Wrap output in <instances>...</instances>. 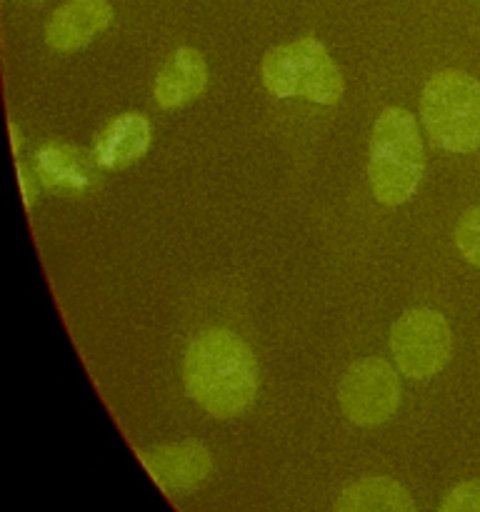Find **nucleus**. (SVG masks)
Segmentation results:
<instances>
[{
	"label": "nucleus",
	"instance_id": "nucleus-1",
	"mask_svg": "<svg viewBox=\"0 0 480 512\" xmlns=\"http://www.w3.org/2000/svg\"><path fill=\"white\" fill-rule=\"evenodd\" d=\"M258 378L253 350L230 330H203L185 348V393L210 418L230 420L243 415L255 403Z\"/></svg>",
	"mask_w": 480,
	"mask_h": 512
},
{
	"label": "nucleus",
	"instance_id": "nucleus-2",
	"mask_svg": "<svg viewBox=\"0 0 480 512\" xmlns=\"http://www.w3.org/2000/svg\"><path fill=\"white\" fill-rule=\"evenodd\" d=\"M370 193L380 205L398 208L413 200L425 175V148L410 110L385 108L370 133Z\"/></svg>",
	"mask_w": 480,
	"mask_h": 512
},
{
	"label": "nucleus",
	"instance_id": "nucleus-3",
	"mask_svg": "<svg viewBox=\"0 0 480 512\" xmlns=\"http://www.w3.org/2000/svg\"><path fill=\"white\" fill-rule=\"evenodd\" d=\"M260 80L275 98H298L315 105L340 103L345 90L338 63L313 35L270 48L260 63Z\"/></svg>",
	"mask_w": 480,
	"mask_h": 512
},
{
	"label": "nucleus",
	"instance_id": "nucleus-4",
	"mask_svg": "<svg viewBox=\"0 0 480 512\" xmlns=\"http://www.w3.org/2000/svg\"><path fill=\"white\" fill-rule=\"evenodd\" d=\"M420 120L435 148L468 155L480 150V80L440 70L420 93Z\"/></svg>",
	"mask_w": 480,
	"mask_h": 512
},
{
	"label": "nucleus",
	"instance_id": "nucleus-5",
	"mask_svg": "<svg viewBox=\"0 0 480 512\" xmlns=\"http://www.w3.org/2000/svg\"><path fill=\"white\" fill-rule=\"evenodd\" d=\"M388 343L400 375L410 380H430L450 363L453 330L438 310L413 308L395 320Z\"/></svg>",
	"mask_w": 480,
	"mask_h": 512
},
{
	"label": "nucleus",
	"instance_id": "nucleus-6",
	"mask_svg": "<svg viewBox=\"0 0 480 512\" xmlns=\"http://www.w3.org/2000/svg\"><path fill=\"white\" fill-rule=\"evenodd\" d=\"M398 368L383 358L355 360L338 385V403L345 418L358 428H378L400 408Z\"/></svg>",
	"mask_w": 480,
	"mask_h": 512
},
{
	"label": "nucleus",
	"instance_id": "nucleus-7",
	"mask_svg": "<svg viewBox=\"0 0 480 512\" xmlns=\"http://www.w3.org/2000/svg\"><path fill=\"white\" fill-rule=\"evenodd\" d=\"M138 458L150 473V478L168 495L193 493L208 480L210 470H213L210 450L200 440L158 445V448L138 453Z\"/></svg>",
	"mask_w": 480,
	"mask_h": 512
},
{
	"label": "nucleus",
	"instance_id": "nucleus-8",
	"mask_svg": "<svg viewBox=\"0 0 480 512\" xmlns=\"http://www.w3.org/2000/svg\"><path fill=\"white\" fill-rule=\"evenodd\" d=\"M113 18L110 0H65L45 23V43L60 55L78 53L103 35Z\"/></svg>",
	"mask_w": 480,
	"mask_h": 512
},
{
	"label": "nucleus",
	"instance_id": "nucleus-9",
	"mask_svg": "<svg viewBox=\"0 0 480 512\" xmlns=\"http://www.w3.org/2000/svg\"><path fill=\"white\" fill-rule=\"evenodd\" d=\"M208 90V63L195 48H178L153 80V98L158 108H185Z\"/></svg>",
	"mask_w": 480,
	"mask_h": 512
},
{
	"label": "nucleus",
	"instance_id": "nucleus-10",
	"mask_svg": "<svg viewBox=\"0 0 480 512\" xmlns=\"http://www.w3.org/2000/svg\"><path fill=\"white\" fill-rule=\"evenodd\" d=\"M153 140L150 120L140 113H123L98 133L93 155L105 170H123L143 158Z\"/></svg>",
	"mask_w": 480,
	"mask_h": 512
},
{
	"label": "nucleus",
	"instance_id": "nucleus-11",
	"mask_svg": "<svg viewBox=\"0 0 480 512\" xmlns=\"http://www.w3.org/2000/svg\"><path fill=\"white\" fill-rule=\"evenodd\" d=\"M335 512H418L405 485L385 475H368L340 493Z\"/></svg>",
	"mask_w": 480,
	"mask_h": 512
},
{
	"label": "nucleus",
	"instance_id": "nucleus-12",
	"mask_svg": "<svg viewBox=\"0 0 480 512\" xmlns=\"http://www.w3.org/2000/svg\"><path fill=\"white\" fill-rule=\"evenodd\" d=\"M455 248L470 265L480 268V205L465 210L455 225Z\"/></svg>",
	"mask_w": 480,
	"mask_h": 512
},
{
	"label": "nucleus",
	"instance_id": "nucleus-13",
	"mask_svg": "<svg viewBox=\"0 0 480 512\" xmlns=\"http://www.w3.org/2000/svg\"><path fill=\"white\" fill-rule=\"evenodd\" d=\"M438 512H480V480H468L450 490Z\"/></svg>",
	"mask_w": 480,
	"mask_h": 512
},
{
	"label": "nucleus",
	"instance_id": "nucleus-14",
	"mask_svg": "<svg viewBox=\"0 0 480 512\" xmlns=\"http://www.w3.org/2000/svg\"><path fill=\"white\" fill-rule=\"evenodd\" d=\"M18 180H20V188H23V200H25V208H33V190H30L28 183V175L25 170L18 165Z\"/></svg>",
	"mask_w": 480,
	"mask_h": 512
},
{
	"label": "nucleus",
	"instance_id": "nucleus-15",
	"mask_svg": "<svg viewBox=\"0 0 480 512\" xmlns=\"http://www.w3.org/2000/svg\"><path fill=\"white\" fill-rule=\"evenodd\" d=\"M20 3H40V0H20Z\"/></svg>",
	"mask_w": 480,
	"mask_h": 512
}]
</instances>
